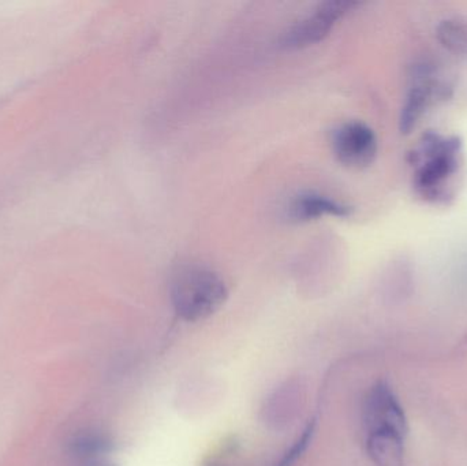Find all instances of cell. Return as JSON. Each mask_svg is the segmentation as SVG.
<instances>
[{
  "label": "cell",
  "instance_id": "cell-8",
  "mask_svg": "<svg viewBox=\"0 0 467 466\" xmlns=\"http://www.w3.org/2000/svg\"><path fill=\"white\" fill-rule=\"evenodd\" d=\"M433 96L432 82L422 77L409 93L408 100L403 107L402 118H400V129L402 133H410L411 129L419 122L420 117L424 114L425 109L430 104Z\"/></svg>",
  "mask_w": 467,
  "mask_h": 466
},
{
  "label": "cell",
  "instance_id": "cell-9",
  "mask_svg": "<svg viewBox=\"0 0 467 466\" xmlns=\"http://www.w3.org/2000/svg\"><path fill=\"white\" fill-rule=\"evenodd\" d=\"M109 448H111V443L104 435L96 434V432H82L71 440L68 445V453L77 461L87 464V462L104 460Z\"/></svg>",
  "mask_w": 467,
  "mask_h": 466
},
{
  "label": "cell",
  "instance_id": "cell-3",
  "mask_svg": "<svg viewBox=\"0 0 467 466\" xmlns=\"http://www.w3.org/2000/svg\"><path fill=\"white\" fill-rule=\"evenodd\" d=\"M362 421L365 431L397 434L408 438L409 421L395 391L386 380L375 383L365 397Z\"/></svg>",
  "mask_w": 467,
  "mask_h": 466
},
{
  "label": "cell",
  "instance_id": "cell-7",
  "mask_svg": "<svg viewBox=\"0 0 467 466\" xmlns=\"http://www.w3.org/2000/svg\"><path fill=\"white\" fill-rule=\"evenodd\" d=\"M406 440L397 434L370 432L367 434L365 449L376 466H405Z\"/></svg>",
  "mask_w": 467,
  "mask_h": 466
},
{
  "label": "cell",
  "instance_id": "cell-6",
  "mask_svg": "<svg viewBox=\"0 0 467 466\" xmlns=\"http://www.w3.org/2000/svg\"><path fill=\"white\" fill-rule=\"evenodd\" d=\"M351 207L337 202L326 194L306 192L299 194L288 205V218L294 222H309L324 216L346 218L350 215Z\"/></svg>",
  "mask_w": 467,
  "mask_h": 466
},
{
  "label": "cell",
  "instance_id": "cell-2",
  "mask_svg": "<svg viewBox=\"0 0 467 466\" xmlns=\"http://www.w3.org/2000/svg\"><path fill=\"white\" fill-rule=\"evenodd\" d=\"M460 140L457 137L443 139L436 133H427L420 148V159L424 163L416 175V188L427 199H441L444 182L457 172L460 167Z\"/></svg>",
  "mask_w": 467,
  "mask_h": 466
},
{
  "label": "cell",
  "instance_id": "cell-11",
  "mask_svg": "<svg viewBox=\"0 0 467 466\" xmlns=\"http://www.w3.org/2000/svg\"><path fill=\"white\" fill-rule=\"evenodd\" d=\"M313 435H315V423H310L309 426L305 429V431L302 432L301 437L291 446L290 450H287V453L282 457V460H280L279 464L276 466H293L296 464L299 457L306 450L309 443L312 442Z\"/></svg>",
  "mask_w": 467,
  "mask_h": 466
},
{
  "label": "cell",
  "instance_id": "cell-10",
  "mask_svg": "<svg viewBox=\"0 0 467 466\" xmlns=\"http://www.w3.org/2000/svg\"><path fill=\"white\" fill-rule=\"evenodd\" d=\"M441 44L454 54L467 57V24L458 19L441 22L439 26Z\"/></svg>",
  "mask_w": 467,
  "mask_h": 466
},
{
  "label": "cell",
  "instance_id": "cell-4",
  "mask_svg": "<svg viewBox=\"0 0 467 466\" xmlns=\"http://www.w3.org/2000/svg\"><path fill=\"white\" fill-rule=\"evenodd\" d=\"M357 3L351 0H328L320 3L315 10L296 21L283 36V46L287 48H305L318 43L328 36L337 21Z\"/></svg>",
  "mask_w": 467,
  "mask_h": 466
},
{
  "label": "cell",
  "instance_id": "cell-12",
  "mask_svg": "<svg viewBox=\"0 0 467 466\" xmlns=\"http://www.w3.org/2000/svg\"><path fill=\"white\" fill-rule=\"evenodd\" d=\"M84 466H109L107 465L106 460H99V461L87 462Z\"/></svg>",
  "mask_w": 467,
  "mask_h": 466
},
{
  "label": "cell",
  "instance_id": "cell-5",
  "mask_svg": "<svg viewBox=\"0 0 467 466\" xmlns=\"http://www.w3.org/2000/svg\"><path fill=\"white\" fill-rule=\"evenodd\" d=\"M331 144L337 161L353 169L369 166L378 155L375 131L358 120L337 126L332 133Z\"/></svg>",
  "mask_w": 467,
  "mask_h": 466
},
{
  "label": "cell",
  "instance_id": "cell-1",
  "mask_svg": "<svg viewBox=\"0 0 467 466\" xmlns=\"http://www.w3.org/2000/svg\"><path fill=\"white\" fill-rule=\"evenodd\" d=\"M170 295L181 319L200 322L223 306L229 290L215 271L202 265H185L172 276Z\"/></svg>",
  "mask_w": 467,
  "mask_h": 466
}]
</instances>
